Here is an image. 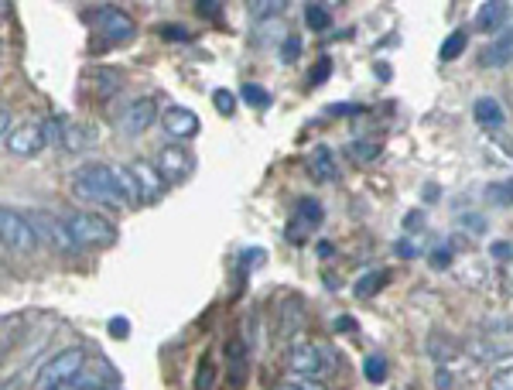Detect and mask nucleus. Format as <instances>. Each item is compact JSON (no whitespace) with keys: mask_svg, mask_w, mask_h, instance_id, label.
Wrapping results in <instances>:
<instances>
[{"mask_svg":"<svg viewBox=\"0 0 513 390\" xmlns=\"http://www.w3.org/2000/svg\"><path fill=\"white\" fill-rule=\"evenodd\" d=\"M72 195L89 202V206H110V209L127 206L124 192H120V182H117V168L100 165V161H89V165L72 172Z\"/></svg>","mask_w":513,"mask_h":390,"instance_id":"nucleus-1","label":"nucleus"},{"mask_svg":"<svg viewBox=\"0 0 513 390\" xmlns=\"http://www.w3.org/2000/svg\"><path fill=\"white\" fill-rule=\"evenodd\" d=\"M86 370V349L83 346H69L62 353H55L52 360L38 370V387L42 390H59V387H72Z\"/></svg>","mask_w":513,"mask_h":390,"instance_id":"nucleus-2","label":"nucleus"},{"mask_svg":"<svg viewBox=\"0 0 513 390\" xmlns=\"http://www.w3.org/2000/svg\"><path fill=\"white\" fill-rule=\"evenodd\" d=\"M65 223H69L72 237H76L79 247H110V243H117V226L110 223L103 213H93V209H76V213L65 216Z\"/></svg>","mask_w":513,"mask_h":390,"instance_id":"nucleus-3","label":"nucleus"},{"mask_svg":"<svg viewBox=\"0 0 513 390\" xmlns=\"http://www.w3.org/2000/svg\"><path fill=\"white\" fill-rule=\"evenodd\" d=\"M28 219H31V226H35L38 240H45L48 247L55 250V254L76 257L79 250H83V247L76 243V237H72V230H69V223H65V219L52 216V213H45V209H31Z\"/></svg>","mask_w":513,"mask_h":390,"instance_id":"nucleus-4","label":"nucleus"},{"mask_svg":"<svg viewBox=\"0 0 513 390\" xmlns=\"http://www.w3.org/2000/svg\"><path fill=\"white\" fill-rule=\"evenodd\" d=\"M48 141H52V124L31 117V120L14 124L11 134L4 137V148H7V154H14V158H35Z\"/></svg>","mask_w":513,"mask_h":390,"instance_id":"nucleus-5","label":"nucleus"},{"mask_svg":"<svg viewBox=\"0 0 513 390\" xmlns=\"http://www.w3.org/2000/svg\"><path fill=\"white\" fill-rule=\"evenodd\" d=\"M93 28L107 45H127V42H134V35H137V21L130 18L124 7H113V4L96 7Z\"/></svg>","mask_w":513,"mask_h":390,"instance_id":"nucleus-6","label":"nucleus"},{"mask_svg":"<svg viewBox=\"0 0 513 390\" xmlns=\"http://www.w3.org/2000/svg\"><path fill=\"white\" fill-rule=\"evenodd\" d=\"M0 233H4V247L14 250V254H31L38 243L28 213H18L14 206H0Z\"/></svg>","mask_w":513,"mask_h":390,"instance_id":"nucleus-7","label":"nucleus"},{"mask_svg":"<svg viewBox=\"0 0 513 390\" xmlns=\"http://www.w3.org/2000/svg\"><path fill=\"white\" fill-rule=\"evenodd\" d=\"M154 165H158V172L168 185H178L185 178H192L195 154L185 144H165V148H158V154H154Z\"/></svg>","mask_w":513,"mask_h":390,"instance_id":"nucleus-8","label":"nucleus"},{"mask_svg":"<svg viewBox=\"0 0 513 390\" xmlns=\"http://www.w3.org/2000/svg\"><path fill=\"white\" fill-rule=\"evenodd\" d=\"M151 124H158V100L154 96H137L120 113L117 130L124 137H141L144 130H151Z\"/></svg>","mask_w":513,"mask_h":390,"instance_id":"nucleus-9","label":"nucleus"},{"mask_svg":"<svg viewBox=\"0 0 513 390\" xmlns=\"http://www.w3.org/2000/svg\"><path fill=\"white\" fill-rule=\"evenodd\" d=\"M284 363H288L291 373H298V377H322V373H329V360H325V349L315 346V343H295L288 349V356H284Z\"/></svg>","mask_w":513,"mask_h":390,"instance_id":"nucleus-10","label":"nucleus"},{"mask_svg":"<svg viewBox=\"0 0 513 390\" xmlns=\"http://www.w3.org/2000/svg\"><path fill=\"white\" fill-rule=\"evenodd\" d=\"M100 130L89 127V124H79V120H55L52 124V141H59L69 154H83L96 144Z\"/></svg>","mask_w":513,"mask_h":390,"instance_id":"nucleus-11","label":"nucleus"},{"mask_svg":"<svg viewBox=\"0 0 513 390\" xmlns=\"http://www.w3.org/2000/svg\"><path fill=\"white\" fill-rule=\"evenodd\" d=\"M127 168L137 178V189H141V206H151V202H158L161 195L168 192V182L161 178V172H158V165H154V161L137 158V161H130Z\"/></svg>","mask_w":513,"mask_h":390,"instance_id":"nucleus-12","label":"nucleus"},{"mask_svg":"<svg viewBox=\"0 0 513 390\" xmlns=\"http://www.w3.org/2000/svg\"><path fill=\"white\" fill-rule=\"evenodd\" d=\"M322 206L315 199H301L298 206H295V213H291V219H288V240L291 243H301L308 237V233H315L322 226Z\"/></svg>","mask_w":513,"mask_h":390,"instance_id":"nucleus-13","label":"nucleus"},{"mask_svg":"<svg viewBox=\"0 0 513 390\" xmlns=\"http://www.w3.org/2000/svg\"><path fill=\"white\" fill-rule=\"evenodd\" d=\"M161 127H165V134L175 144H185L199 134V113L189 107H168L161 113Z\"/></svg>","mask_w":513,"mask_h":390,"instance_id":"nucleus-14","label":"nucleus"},{"mask_svg":"<svg viewBox=\"0 0 513 390\" xmlns=\"http://www.w3.org/2000/svg\"><path fill=\"white\" fill-rule=\"evenodd\" d=\"M510 62H513V28L500 31L496 42H490L479 52V65H483V69H507Z\"/></svg>","mask_w":513,"mask_h":390,"instance_id":"nucleus-15","label":"nucleus"},{"mask_svg":"<svg viewBox=\"0 0 513 390\" xmlns=\"http://www.w3.org/2000/svg\"><path fill=\"white\" fill-rule=\"evenodd\" d=\"M510 11L513 7L503 4V0H486V4H479V11H476V28L486 31V35H496V31L507 28Z\"/></svg>","mask_w":513,"mask_h":390,"instance_id":"nucleus-16","label":"nucleus"},{"mask_svg":"<svg viewBox=\"0 0 513 390\" xmlns=\"http://www.w3.org/2000/svg\"><path fill=\"white\" fill-rule=\"evenodd\" d=\"M472 117H476V124L486 130V134H496V130L507 127V113H503L500 100H493V96H479L476 107H472Z\"/></svg>","mask_w":513,"mask_h":390,"instance_id":"nucleus-17","label":"nucleus"},{"mask_svg":"<svg viewBox=\"0 0 513 390\" xmlns=\"http://www.w3.org/2000/svg\"><path fill=\"white\" fill-rule=\"evenodd\" d=\"M308 172L319 178V182H336L339 168H336V158H332V151L325 148V144L312 148V154H308Z\"/></svg>","mask_w":513,"mask_h":390,"instance_id":"nucleus-18","label":"nucleus"},{"mask_svg":"<svg viewBox=\"0 0 513 390\" xmlns=\"http://www.w3.org/2000/svg\"><path fill=\"white\" fill-rule=\"evenodd\" d=\"M226 356H230V380L236 387L247 380V370H250V356H247V343L243 339H230L226 346Z\"/></svg>","mask_w":513,"mask_h":390,"instance_id":"nucleus-19","label":"nucleus"},{"mask_svg":"<svg viewBox=\"0 0 513 390\" xmlns=\"http://www.w3.org/2000/svg\"><path fill=\"white\" fill-rule=\"evenodd\" d=\"M240 100L247 103V107H254V110L271 107V96H267V89L257 86V83H243L240 86Z\"/></svg>","mask_w":513,"mask_h":390,"instance_id":"nucleus-20","label":"nucleus"},{"mask_svg":"<svg viewBox=\"0 0 513 390\" xmlns=\"http://www.w3.org/2000/svg\"><path fill=\"white\" fill-rule=\"evenodd\" d=\"M305 24L312 31H325L332 24V14H329V4H305Z\"/></svg>","mask_w":513,"mask_h":390,"instance_id":"nucleus-21","label":"nucleus"},{"mask_svg":"<svg viewBox=\"0 0 513 390\" xmlns=\"http://www.w3.org/2000/svg\"><path fill=\"white\" fill-rule=\"evenodd\" d=\"M466 42H469V35H466V31H462V28H459V31H452V35L442 42V52H438V55H442V62L459 59V55L466 52Z\"/></svg>","mask_w":513,"mask_h":390,"instance_id":"nucleus-22","label":"nucleus"},{"mask_svg":"<svg viewBox=\"0 0 513 390\" xmlns=\"http://www.w3.org/2000/svg\"><path fill=\"white\" fill-rule=\"evenodd\" d=\"M387 278H390L387 271H373V274H366V278L356 281V298H370V295H377V291L387 284Z\"/></svg>","mask_w":513,"mask_h":390,"instance_id":"nucleus-23","label":"nucleus"},{"mask_svg":"<svg viewBox=\"0 0 513 390\" xmlns=\"http://www.w3.org/2000/svg\"><path fill=\"white\" fill-rule=\"evenodd\" d=\"M363 377L370 380V384H384L387 380V360L380 353H373V356H366L363 360Z\"/></svg>","mask_w":513,"mask_h":390,"instance_id":"nucleus-24","label":"nucleus"},{"mask_svg":"<svg viewBox=\"0 0 513 390\" xmlns=\"http://www.w3.org/2000/svg\"><path fill=\"white\" fill-rule=\"evenodd\" d=\"M486 202H490V206H513V192H510V185H507V182L490 185V189H486Z\"/></svg>","mask_w":513,"mask_h":390,"instance_id":"nucleus-25","label":"nucleus"},{"mask_svg":"<svg viewBox=\"0 0 513 390\" xmlns=\"http://www.w3.org/2000/svg\"><path fill=\"white\" fill-rule=\"evenodd\" d=\"M490 390H513V363H503L500 370H493Z\"/></svg>","mask_w":513,"mask_h":390,"instance_id":"nucleus-26","label":"nucleus"},{"mask_svg":"<svg viewBox=\"0 0 513 390\" xmlns=\"http://www.w3.org/2000/svg\"><path fill=\"white\" fill-rule=\"evenodd\" d=\"M247 7L254 11V18H274V14H281V11H284L281 0H264V4H260V0H250Z\"/></svg>","mask_w":513,"mask_h":390,"instance_id":"nucleus-27","label":"nucleus"},{"mask_svg":"<svg viewBox=\"0 0 513 390\" xmlns=\"http://www.w3.org/2000/svg\"><path fill=\"white\" fill-rule=\"evenodd\" d=\"M213 107L223 113V117H233V110H236V96L230 93V89H216L213 93Z\"/></svg>","mask_w":513,"mask_h":390,"instance_id":"nucleus-28","label":"nucleus"},{"mask_svg":"<svg viewBox=\"0 0 513 390\" xmlns=\"http://www.w3.org/2000/svg\"><path fill=\"white\" fill-rule=\"evenodd\" d=\"M278 55H281V62H298V55H301V42H298L295 35L284 38L281 48H278Z\"/></svg>","mask_w":513,"mask_h":390,"instance_id":"nucleus-29","label":"nucleus"},{"mask_svg":"<svg viewBox=\"0 0 513 390\" xmlns=\"http://www.w3.org/2000/svg\"><path fill=\"white\" fill-rule=\"evenodd\" d=\"M349 154H353L356 161H377L380 144H353V148H349Z\"/></svg>","mask_w":513,"mask_h":390,"instance_id":"nucleus-30","label":"nucleus"},{"mask_svg":"<svg viewBox=\"0 0 513 390\" xmlns=\"http://www.w3.org/2000/svg\"><path fill=\"white\" fill-rule=\"evenodd\" d=\"M158 35H161V38H168V42H189V31L178 28V24H161Z\"/></svg>","mask_w":513,"mask_h":390,"instance_id":"nucleus-31","label":"nucleus"},{"mask_svg":"<svg viewBox=\"0 0 513 390\" xmlns=\"http://www.w3.org/2000/svg\"><path fill=\"white\" fill-rule=\"evenodd\" d=\"M199 370V390H209V384H213V360H202Z\"/></svg>","mask_w":513,"mask_h":390,"instance_id":"nucleus-32","label":"nucleus"},{"mask_svg":"<svg viewBox=\"0 0 513 390\" xmlns=\"http://www.w3.org/2000/svg\"><path fill=\"white\" fill-rule=\"evenodd\" d=\"M459 223H462V226H469V230H476V233H483V230H486V219L479 216V213H466V216L459 219Z\"/></svg>","mask_w":513,"mask_h":390,"instance_id":"nucleus-33","label":"nucleus"},{"mask_svg":"<svg viewBox=\"0 0 513 390\" xmlns=\"http://www.w3.org/2000/svg\"><path fill=\"white\" fill-rule=\"evenodd\" d=\"M195 11L199 14H206V18H219V11H223V4H216V0H199V4H195Z\"/></svg>","mask_w":513,"mask_h":390,"instance_id":"nucleus-34","label":"nucleus"},{"mask_svg":"<svg viewBox=\"0 0 513 390\" xmlns=\"http://www.w3.org/2000/svg\"><path fill=\"white\" fill-rule=\"evenodd\" d=\"M490 254L496 257V260H513V243H493V247H490Z\"/></svg>","mask_w":513,"mask_h":390,"instance_id":"nucleus-35","label":"nucleus"},{"mask_svg":"<svg viewBox=\"0 0 513 390\" xmlns=\"http://www.w3.org/2000/svg\"><path fill=\"white\" fill-rule=\"evenodd\" d=\"M127 332H130V322L127 319H110V336H127Z\"/></svg>","mask_w":513,"mask_h":390,"instance_id":"nucleus-36","label":"nucleus"},{"mask_svg":"<svg viewBox=\"0 0 513 390\" xmlns=\"http://www.w3.org/2000/svg\"><path fill=\"white\" fill-rule=\"evenodd\" d=\"M329 69H332V59L325 55V59L319 62V72H312V83H325V76H329Z\"/></svg>","mask_w":513,"mask_h":390,"instance_id":"nucleus-37","label":"nucleus"},{"mask_svg":"<svg viewBox=\"0 0 513 390\" xmlns=\"http://www.w3.org/2000/svg\"><path fill=\"white\" fill-rule=\"evenodd\" d=\"M431 264H435V267H445V264H449V250H435V257H431Z\"/></svg>","mask_w":513,"mask_h":390,"instance_id":"nucleus-38","label":"nucleus"},{"mask_svg":"<svg viewBox=\"0 0 513 390\" xmlns=\"http://www.w3.org/2000/svg\"><path fill=\"white\" fill-rule=\"evenodd\" d=\"M274 390H305V387H301V384H295V380H284V384H278V387H274Z\"/></svg>","mask_w":513,"mask_h":390,"instance_id":"nucleus-39","label":"nucleus"},{"mask_svg":"<svg viewBox=\"0 0 513 390\" xmlns=\"http://www.w3.org/2000/svg\"><path fill=\"white\" fill-rule=\"evenodd\" d=\"M301 387H305V390H325L322 384H315V380H308V384H301Z\"/></svg>","mask_w":513,"mask_h":390,"instance_id":"nucleus-40","label":"nucleus"},{"mask_svg":"<svg viewBox=\"0 0 513 390\" xmlns=\"http://www.w3.org/2000/svg\"><path fill=\"white\" fill-rule=\"evenodd\" d=\"M507 185H510V192H513V178H510V182H507Z\"/></svg>","mask_w":513,"mask_h":390,"instance_id":"nucleus-41","label":"nucleus"}]
</instances>
